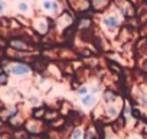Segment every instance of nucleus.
<instances>
[{
	"instance_id": "nucleus-1",
	"label": "nucleus",
	"mask_w": 147,
	"mask_h": 139,
	"mask_svg": "<svg viewBox=\"0 0 147 139\" xmlns=\"http://www.w3.org/2000/svg\"><path fill=\"white\" fill-rule=\"evenodd\" d=\"M6 72L10 75H15V76H26L32 72V67L25 62H15L7 66Z\"/></svg>"
},
{
	"instance_id": "nucleus-2",
	"label": "nucleus",
	"mask_w": 147,
	"mask_h": 139,
	"mask_svg": "<svg viewBox=\"0 0 147 139\" xmlns=\"http://www.w3.org/2000/svg\"><path fill=\"white\" fill-rule=\"evenodd\" d=\"M7 46L12 47V49H15V50H18V52H30L33 49V46H30V43H28L23 39H18V37L10 39L9 43H7Z\"/></svg>"
},
{
	"instance_id": "nucleus-3",
	"label": "nucleus",
	"mask_w": 147,
	"mask_h": 139,
	"mask_svg": "<svg viewBox=\"0 0 147 139\" xmlns=\"http://www.w3.org/2000/svg\"><path fill=\"white\" fill-rule=\"evenodd\" d=\"M104 25H105L107 27H115V26L118 25V19H117L115 16H108V17L104 19Z\"/></svg>"
},
{
	"instance_id": "nucleus-4",
	"label": "nucleus",
	"mask_w": 147,
	"mask_h": 139,
	"mask_svg": "<svg viewBox=\"0 0 147 139\" xmlns=\"http://www.w3.org/2000/svg\"><path fill=\"white\" fill-rule=\"evenodd\" d=\"M95 103V96L94 95H85L84 98H82V105L84 106H87V108H90V106H92Z\"/></svg>"
},
{
	"instance_id": "nucleus-5",
	"label": "nucleus",
	"mask_w": 147,
	"mask_h": 139,
	"mask_svg": "<svg viewBox=\"0 0 147 139\" xmlns=\"http://www.w3.org/2000/svg\"><path fill=\"white\" fill-rule=\"evenodd\" d=\"M36 30H38V33H46V30H48V25H46V22H45L43 19H40V20L38 22V25H36Z\"/></svg>"
},
{
	"instance_id": "nucleus-6",
	"label": "nucleus",
	"mask_w": 147,
	"mask_h": 139,
	"mask_svg": "<svg viewBox=\"0 0 147 139\" xmlns=\"http://www.w3.org/2000/svg\"><path fill=\"white\" fill-rule=\"evenodd\" d=\"M18 10H19L20 13H28V12H29V5H28V2H19V3H18Z\"/></svg>"
},
{
	"instance_id": "nucleus-7",
	"label": "nucleus",
	"mask_w": 147,
	"mask_h": 139,
	"mask_svg": "<svg viewBox=\"0 0 147 139\" xmlns=\"http://www.w3.org/2000/svg\"><path fill=\"white\" fill-rule=\"evenodd\" d=\"M7 82H9V73L5 70V72L0 73V86H5V85H7Z\"/></svg>"
},
{
	"instance_id": "nucleus-8",
	"label": "nucleus",
	"mask_w": 147,
	"mask_h": 139,
	"mask_svg": "<svg viewBox=\"0 0 147 139\" xmlns=\"http://www.w3.org/2000/svg\"><path fill=\"white\" fill-rule=\"evenodd\" d=\"M104 98H105L107 102H114V100H115V93H114L113 90H107L105 95H104Z\"/></svg>"
},
{
	"instance_id": "nucleus-9",
	"label": "nucleus",
	"mask_w": 147,
	"mask_h": 139,
	"mask_svg": "<svg viewBox=\"0 0 147 139\" xmlns=\"http://www.w3.org/2000/svg\"><path fill=\"white\" fill-rule=\"evenodd\" d=\"M52 5H53V2H51V0H43L42 2V7L45 10H52Z\"/></svg>"
},
{
	"instance_id": "nucleus-10",
	"label": "nucleus",
	"mask_w": 147,
	"mask_h": 139,
	"mask_svg": "<svg viewBox=\"0 0 147 139\" xmlns=\"http://www.w3.org/2000/svg\"><path fill=\"white\" fill-rule=\"evenodd\" d=\"M81 136H82V130L81 129H75V130H74L72 139H81Z\"/></svg>"
},
{
	"instance_id": "nucleus-11",
	"label": "nucleus",
	"mask_w": 147,
	"mask_h": 139,
	"mask_svg": "<svg viewBox=\"0 0 147 139\" xmlns=\"http://www.w3.org/2000/svg\"><path fill=\"white\" fill-rule=\"evenodd\" d=\"M45 113H46L45 109H38V110L33 112V116H35V118H42V116H45Z\"/></svg>"
},
{
	"instance_id": "nucleus-12",
	"label": "nucleus",
	"mask_w": 147,
	"mask_h": 139,
	"mask_svg": "<svg viewBox=\"0 0 147 139\" xmlns=\"http://www.w3.org/2000/svg\"><path fill=\"white\" fill-rule=\"evenodd\" d=\"M91 25V20L90 19H82L81 22H80V27H87V26H90Z\"/></svg>"
},
{
	"instance_id": "nucleus-13",
	"label": "nucleus",
	"mask_w": 147,
	"mask_h": 139,
	"mask_svg": "<svg viewBox=\"0 0 147 139\" xmlns=\"http://www.w3.org/2000/svg\"><path fill=\"white\" fill-rule=\"evenodd\" d=\"M78 93H80V95H84V96L88 95V88H87V86H81V88L78 89Z\"/></svg>"
},
{
	"instance_id": "nucleus-14",
	"label": "nucleus",
	"mask_w": 147,
	"mask_h": 139,
	"mask_svg": "<svg viewBox=\"0 0 147 139\" xmlns=\"http://www.w3.org/2000/svg\"><path fill=\"white\" fill-rule=\"evenodd\" d=\"M107 112H108V115H111V116H115V115H117V109H115L114 106H108Z\"/></svg>"
},
{
	"instance_id": "nucleus-15",
	"label": "nucleus",
	"mask_w": 147,
	"mask_h": 139,
	"mask_svg": "<svg viewBox=\"0 0 147 139\" xmlns=\"http://www.w3.org/2000/svg\"><path fill=\"white\" fill-rule=\"evenodd\" d=\"M29 102H30L32 105H38V103H39V99H38L36 96H30V98H29Z\"/></svg>"
},
{
	"instance_id": "nucleus-16",
	"label": "nucleus",
	"mask_w": 147,
	"mask_h": 139,
	"mask_svg": "<svg viewBox=\"0 0 147 139\" xmlns=\"http://www.w3.org/2000/svg\"><path fill=\"white\" fill-rule=\"evenodd\" d=\"M6 9V3H5V0H0V13H3Z\"/></svg>"
},
{
	"instance_id": "nucleus-17",
	"label": "nucleus",
	"mask_w": 147,
	"mask_h": 139,
	"mask_svg": "<svg viewBox=\"0 0 147 139\" xmlns=\"http://www.w3.org/2000/svg\"><path fill=\"white\" fill-rule=\"evenodd\" d=\"M130 106L128 105H124V115H130Z\"/></svg>"
},
{
	"instance_id": "nucleus-18",
	"label": "nucleus",
	"mask_w": 147,
	"mask_h": 139,
	"mask_svg": "<svg viewBox=\"0 0 147 139\" xmlns=\"http://www.w3.org/2000/svg\"><path fill=\"white\" fill-rule=\"evenodd\" d=\"M97 92H100V88H98V86H94L92 90H91V95H94V93H97Z\"/></svg>"
},
{
	"instance_id": "nucleus-19",
	"label": "nucleus",
	"mask_w": 147,
	"mask_h": 139,
	"mask_svg": "<svg viewBox=\"0 0 147 139\" xmlns=\"http://www.w3.org/2000/svg\"><path fill=\"white\" fill-rule=\"evenodd\" d=\"M58 7H59V6H58V3H56V2H53V5H52V10L58 12Z\"/></svg>"
},
{
	"instance_id": "nucleus-20",
	"label": "nucleus",
	"mask_w": 147,
	"mask_h": 139,
	"mask_svg": "<svg viewBox=\"0 0 147 139\" xmlns=\"http://www.w3.org/2000/svg\"><path fill=\"white\" fill-rule=\"evenodd\" d=\"M92 138V135H91V130H88L87 132V135H85V139H91Z\"/></svg>"
},
{
	"instance_id": "nucleus-21",
	"label": "nucleus",
	"mask_w": 147,
	"mask_h": 139,
	"mask_svg": "<svg viewBox=\"0 0 147 139\" xmlns=\"http://www.w3.org/2000/svg\"><path fill=\"white\" fill-rule=\"evenodd\" d=\"M3 123H5V120H3L2 118H0V126H3Z\"/></svg>"
},
{
	"instance_id": "nucleus-22",
	"label": "nucleus",
	"mask_w": 147,
	"mask_h": 139,
	"mask_svg": "<svg viewBox=\"0 0 147 139\" xmlns=\"http://www.w3.org/2000/svg\"><path fill=\"white\" fill-rule=\"evenodd\" d=\"M134 139H137V138H134Z\"/></svg>"
}]
</instances>
